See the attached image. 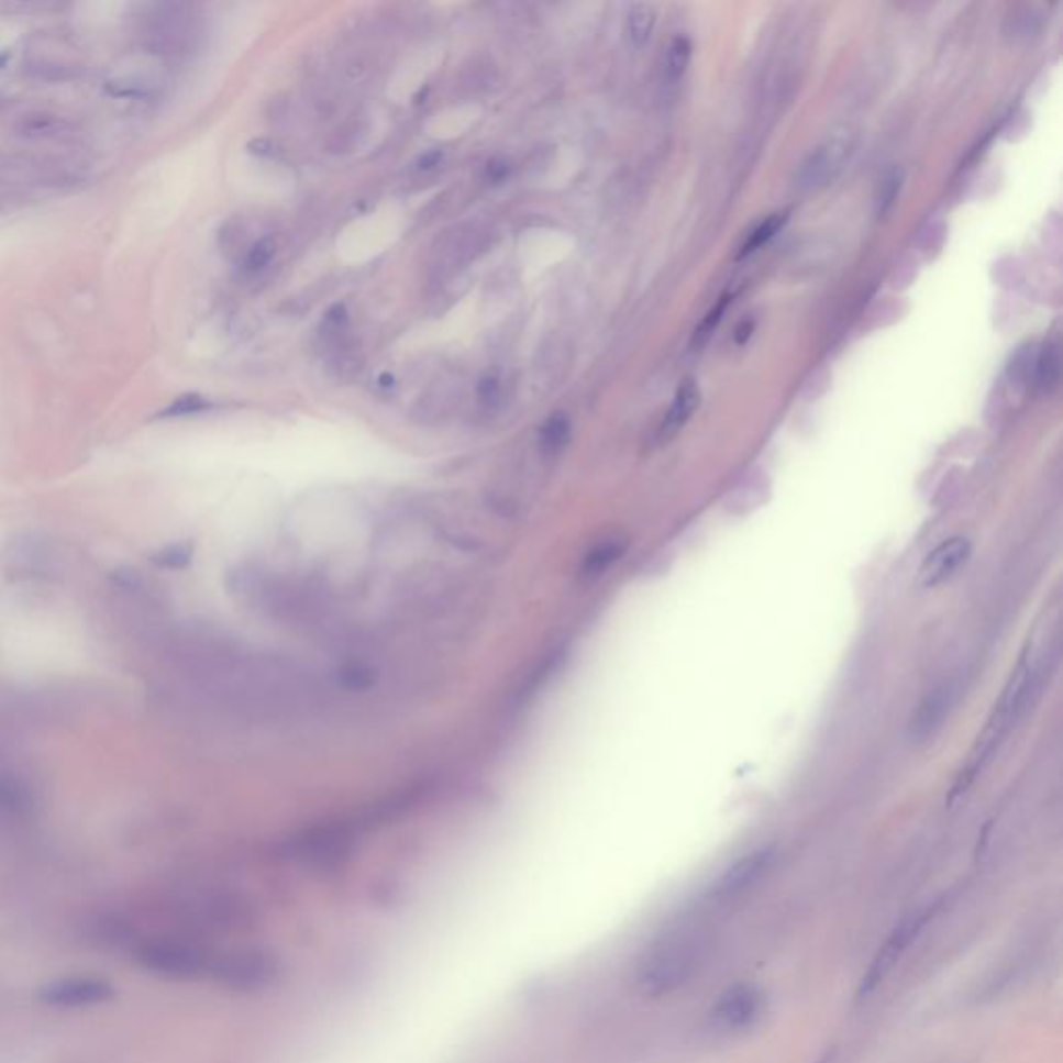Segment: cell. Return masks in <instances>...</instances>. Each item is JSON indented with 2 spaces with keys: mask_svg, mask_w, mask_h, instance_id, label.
I'll return each instance as SVG.
<instances>
[{
  "mask_svg": "<svg viewBox=\"0 0 1063 1063\" xmlns=\"http://www.w3.org/2000/svg\"><path fill=\"white\" fill-rule=\"evenodd\" d=\"M709 953V937L698 927H679L658 937L635 964L634 983L646 997H667L684 989Z\"/></svg>",
  "mask_w": 1063,
  "mask_h": 1063,
  "instance_id": "cell-2",
  "label": "cell"
},
{
  "mask_svg": "<svg viewBox=\"0 0 1063 1063\" xmlns=\"http://www.w3.org/2000/svg\"><path fill=\"white\" fill-rule=\"evenodd\" d=\"M509 173H511V167H509V163L503 160V158H492V160L486 165V179H488L490 184H495V186L503 184L505 179L509 177Z\"/></svg>",
  "mask_w": 1063,
  "mask_h": 1063,
  "instance_id": "cell-25",
  "label": "cell"
},
{
  "mask_svg": "<svg viewBox=\"0 0 1063 1063\" xmlns=\"http://www.w3.org/2000/svg\"><path fill=\"white\" fill-rule=\"evenodd\" d=\"M623 551H625V544L621 541H607L598 544L582 563V574L586 578H597L602 572H607L616 561H619Z\"/></svg>",
  "mask_w": 1063,
  "mask_h": 1063,
  "instance_id": "cell-16",
  "label": "cell"
},
{
  "mask_svg": "<svg viewBox=\"0 0 1063 1063\" xmlns=\"http://www.w3.org/2000/svg\"><path fill=\"white\" fill-rule=\"evenodd\" d=\"M117 990L109 978L102 976H63L36 990L40 1004L56 1009H79L102 1006L112 1001Z\"/></svg>",
  "mask_w": 1063,
  "mask_h": 1063,
  "instance_id": "cell-6",
  "label": "cell"
},
{
  "mask_svg": "<svg viewBox=\"0 0 1063 1063\" xmlns=\"http://www.w3.org/2000/svg\"><path fill=\"white\" fill-rule=\"evenodd\" d=\"M74 130L75 125L71 121H67L60 114L46 111L25 114L18 123L19 135L30 140H56V137L69 135Z\"/></svg>",
  "mask_w": 1063,
  "mask_h": 1063,
  "instance_id": "cell-13",
  "label": "cell"
},
{
  "mask_svg": "<svg viewBox=\"0 0 1063 1063\" xmlns=\"http://www.w3.org/2000/svg\"><path fill=\"white\" fill-rule=\"evenodd\" d=\"M273 256H275V243H273V240L264 237L250 250V254L245 258V268L250 273H261L268 266V262L273 261Z\"/></svg>",
  "mask_w": 1063,
  "mask_h": 1063,
  "instance_id": "cell-23",
  "label": "cell"
},
{
  "mask_svg": "<svg viewBox=\"0 0 1063 1063\" xmlns=\"http://www.w3.org/2000/svg\"><path fill=\"white\" fill-rule=\"evenodd\" d=\"M957 691H960V684L955 679H948L941 686H937L918 705V710H916V715L912 717V726H910L912 738L924 742V740H929L931 735H934V731L943 726L945 717L950 715V710L955 705Z\"/></svg>",
  "mask_w": 1063,
  "mask_h": 1063,
  "instance_id": "cell-9",
  "label": "cell"
},
{
  "mask_svg": "<svg viewBox=\"0 0 1063 1063\" xmlns=\"http://www.w3.org/2000/svg\"><path fill=\"white\" fill-rule=\"evenodd\" d=\"M478 395H480V399H485V401H495V399L499 397V380H497V378H492V376H486V378H483V383H480V387H478Z\"/></svg>",
  "mask_w": 1063,
  "mask_h": 1063,
  "instance_id": "cell-27",
  "label": "cell"
},
{
  "mask_svg": "<svg viewBox=\"0 0 1063 1063\" xmlns=\"http://www.w3.org/2000/svg\"><path fill=\"white\" fill-rule=\"evenodd\" d=\"M572 424L565 413H553L541 429V447L544 453L555 455L569 443Z\"/></svg>",
  "mask_w": 1063,
  "mask_h": 1063,
  "instance_id": "cell-17",
  "label": "cell"
},
{
  "mask_svg": "<svg viewBox=\"0 0 1063 1063\" xmlns=\"http://www.w3.org/2000/svg\"><path fill=\"white\" fill-rule=\"evenodd\" d=\"M728 303H729V296H723V298L717 301V306H715V308L710 310L709 314L702 318V322L698 324V329H696V333H694V339H691V345H696V347H702V345H705V343L709 341L710 335L715 333V329L719 326V322H721V318H723V314H726V310H728Z\"/></svg>",
  "mask_w": 1063,
  "mask_h": 1063,
  "instance_id": "cell-21",
  "label": "cell"
},
{
  "mask_svg": "<svg viewBox=\"0 0 1063 1063\" xmlns=\"http://www.w3.org/2000/svg\"><path fill=\"white\" fill-rule=\"evenodd\" d=\"M7 60H9V53H2V56H0V69L7 65Z\"/></svg>",
  "mask_w": 1063,
  "mask_h": 1063,
  "instance_id": "cell-30",
  "label": "cell"
},
{
  "mask_svg": "<svg viewBox=\"0 0 1063 1063\" xmlns=\"http://www.w3.org/2000/svg\"><path fill=\"white\" fill-rule=\"evenodd\" d=\"M1062 359L1058 341H1047L1039 355L1034 357V387L1043 395H1051L1060 387Z\"/></svg>",
  "mask_w": 1063,
  "mask_h": 1063,
  "instance_id": "cell-14",
  "label": "cell"
},
{
  "mask_svg": "<svg viewBox=\"0 0 1063 1063\" xmlns=\"http://www.w3.org/2000/svg\"><path fill=\"white\" fill-rule=\"evenodd\" d=\"M698 406H700V387L696 385V380L686 378L677 387V392L673 397L672 408H669L665 420H663L661 434L663 436H672L675 432L684 429L690 422L694 411L698 410Z\"/></svg>",
  "mask_w": 1063,
  "mask_h": 1063,
  "instance_id": "cell-12",
  "label": "cell"
},
{
  "mask_svg": "<svg viewBox=\"0 0 1063 1063\" xmlns=\"http://www.w3.org/2000/svg\"><path fill=\"white\" fill-rule=\"evenodd\" d=\"M191 546L189 544H170L167 549H163L160 553H156L152 561L158 565V567H165V569H184L189 565L191 561Z\"/></svg>",
  "mask_w": 1063,
  "mask_h": 1063,
  "instance_id": "cell-22",
  "label": "cell"
},
{
  "mask_svg": "<svg viewBox=\"0 0 1063 1063\" xmlns=\"http://www.w3.org/2000/svg\"><path fill=\"white\" fill-rule=\"evenodd\" d=\"M691 60V42L686 36L673 37L669 48H667V77L672 81H679Z\"/></svg>",
  "mask_w": 1063,
  "mask_h": 1063,
  "instance_id": "cell-20",
  "label": "cell"
},
{
  "mask_svg": "<svg viewBox=\"0 0 1063 1063\" xmlns=\"http://www.w3.org/2000/svg\"><path fill=\"white\" fill-rule=\"evenodd\" d=\"M752 333H754V320H744V322H740V324H738V329H735V335H733L735 336V343H738V345H744V343L750 341Z\"/></svg>",
  "mask_w": 1063,
  "mask_h": 1063,
  "instance_id": "cell-28",
  "label": "cell"
},
{
  "mask_svg": "<svg viewBox=\"0 0 1063 1063\" xmlns=\"http://www.w3.org/2000/svg\"><path fill=\"white\" fill-rule=\"evenodd\" d=\"M943 899H937L933 904H927L922 908H916L915 912L904 916L894 931L887 934L883 945L878 948L875 957L871 960V966L864 972L856 990V1004L866 1001L875 990L883 985V981L894 972L899 960L912 948L916 939L924 933V929L931 924Z\"/></svg>",
  "mask_w": 1063,
  "mask_h": 1063,
  "instance_id": "cell-4",
  "label": "cell"
},
{
  "mask_svg": "<svg viewBox=\"0 0 1063 1063\" xmlns=\"http://www.w3.org/2000/svg\"><path fill=\"white\" fill-rule=\"evenodd\" d=\"M897 191H899V177H897V173H892L889 177H885V179H883V184H881V191H878L877 204L878 212H881V214H885V212H887V210L894 206V202H896Z\"/></svg>",
  "mask_w": 1063,
  "mask_h": 1063,
  "instance_id": "cell-24",
  "label": "cell"
},
{
  "mask_svg": "<svg viewBox=\"0 0 1063 1063\" xmlns=\"http://www.w3.org/2000/svg\"><path fill=\"white\" fill-rule=\"evenodd\" d=\"M971 551V542L962 539V536L941 542L933 553L927 555V560L922 563L920 574H918L920 584L924 588H934V586L948 582L968 561Z\"/></svg>",
  "mask_w": 1063,
  "mask_h": 1063,
  "instance_id": "cell-10",
  "label": "cell"
},
{
  "mask_svg": "<svg viewBox=\"0 0 1063 1063\" xmlns=\"http://www.w3.org/2000/svg\"><path fill=\"white\" fill-rule=\"evenodd\" d=\"M1045 673V658L1034 656L1032 651H1027L1020 656L1016 669L1011 673L1006 688L1001 691V696H999V700L993 709L987 728L981 733L976 746L972 750L968 763L960 771V775L953 784L950 802L957 800L971 787L972 782L976 779V775L989 765L995 752L1006 742L1009 731L1016 728L1018 721L1027 715L1030 705L1034 702V698L1041 691Z\"/></svg>",
  "mask_w": 1063,
  "mask_h": 1063,
  "instance_id": "cell-1",
  "label": "cell"
},
{
  "mask_svg": "<svg viewBox=\"0 0 1063 1063\" xmlns=\"http://www.w3.org/2000/svg\"><path fill=\"white\" fill-rule=\"evenodd\" d=\"M763 990L750 983H738L719 995L715 1006L709 1009V1025L723 1032H735L752 1027L763 1011Z\"/></svg>",
  "mask_w": 1063,
  "mask_h": 1063,
  "instance_id": "cell-7",
  "label": "cell"
},
{
  "mask_svg": "<svg viewBox=\"0 0 1063 1063\" xmlns=\"http://www.w3.org/2000/svg\"><path fill=\"white\" fill-rule=\"evenodd\" d=\"M441 158H443V154H441L439 150H432V152H429L427 156H422V160H420V168H427V170H429V168L436 167V165L441 163Z\"/></svg>",
  "mask_w": 1063,
  "mask_h": 1063,
  "instance_id": "cell-29",
  "label": "cell"
},
{
  "mask_svg": "<svg viewBox=\"0 0 1063 1063\" xmlns=\"http://www.w3.org/2000/svg\"><path fill=\"white\" fill-rule=\"evenodd\" d=\"M114 579H117V584H119L121 588H128V590H135V588H140V586H142V576H140V572H135V569H131V567H121V569H117V572H114Z\"/></svg>",
  "mask_w": 1063,
  "mask_h": 1063,
  "instance_id": "cell-26",
  "label": "cell"
},
{
  "mask_svg": "<svg viewBox=\"0 0 1063 1063\" xmlns=\"http://www.w3.org/2000/svg\"><path fill=\"white\" fill-rule=\"evenodd\" d=\"M785 223H787V214L785 212H777V214L766 217L763 223L756 224L754 231L748 235V240L742 245V250H740V258H746V256L754 254L756 250H761L763 245L771 242L784 229Z\"/></svg>",
  "mask_w": 1063,
  "mask_h": 1063,
  "instance_id": "cell-18",
  "label": "cell"
},
{
  "mask_svg": "<svg viewBox=\"0 0 1063 1063\" xmlns=\"http://www.w3.org/2000/svg\"><path fill=\"white\" fill-rule=\"evenodd\" d=\"M654 25H656V9L653 4L635 2L630 7L625 18V36L632 46L640 48L653 36Z\"/></svg>",
  "mask_w": 1063,
  "mask_h": 1063,
  "instance_id": "cell-15",
  "label": "cell"
},
{
  "mask_svg": "<svg viewBox=\"0 0 1063 1063\" xmlns=\"http://www.w3.org/2000/svg\"><path fill=\"white\" fill-rule=\"evenodd\" d=\"M189 18L181 4H150L135 18V40L150 55L170 56L186 48Z\"/></svg>",
  "mask_w": 1063,
  "mask_h": 1063,
  "instance_id": "cell-5",
  "label": "cell"
},
{
  "mask_svg": "<svg viewBox=\"0 0 1063 1063\" xmlns=\"http://www.w3.org/2000/svg\"><path fill=\"white\" fill-rule=\"evenodd\" d=\"M208 410H212V401L210 399H206L204 395H198V392H189V395L177 397L165 410L158 411L156 418L158 420L186 418V416H196V413H204Z\"/></svg>",
  "mask_w": 1063,
  "mask_h": 1063,
  "instance_id": "cell-19",
  "label": "cell"
},
{
  "mask_svg": "<svg viewBox=\"0 0 1063 1063\" xmlns=\"http://www.w3.org/2000/svg\"><path fill=\"white\" fill-rule=\"evenodd\" d=\"M219 955H210L204 948L175 937H156L142 941L133 960L142 971L167 981H187L212 974Z\"/></svg>",
  "mask_w": 1063,
  "mask_h": 1063,
  "instance_id": "cell-3",
  "label": "cell"
},
{
  "mask_svg": "<svg viewBox=\"0 0 1063 1063\" xmlns=\"http://www.w3.org/2000/svg\"><path fill=\"white\" fill-rule=\"evenodd\" d=\"M773 862H775V850L773 848H761V850H754L746 856L735 860L715 883L712 897L731 899V897L744 894L752 885H756L761 878L765 877L768 868L773 866Z\"/></svg>",
  "mask_w": 1063,
  "mask_h": 1063,
  "instance_id": "cell-8",
  "label": "cell"
},
{
  "mask_svg": "<svg viewBox=\"0 0 1063 1063\" xmlns=\"http://www.w3.org/2000/svg\"><path fill=\"white\" fill-rule=\"evenodd\" d=\"M850 156V144L843 140H833L822 144L821 148L815 150L806 160H804L798 181L804 189H817L833 181L841 173Z\"/></svg>",
  "mask_w": 1063,
  "mask_h": 1063,
  "instance_id": "cell-11",
  "label": "cell"
}]
</instances>
